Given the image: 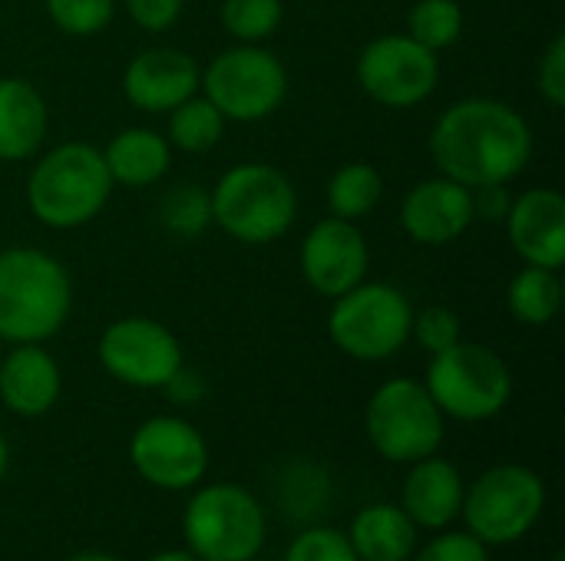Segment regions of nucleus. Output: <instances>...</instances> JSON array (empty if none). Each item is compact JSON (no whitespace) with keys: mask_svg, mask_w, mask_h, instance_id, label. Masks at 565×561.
Masks as SVG:
<instances>
[{"mask_svg":"<svg viewBox=\"0 0 565 561\" xmlns=\"http://www.w3.org/2000/svg\"><path fill=\"white\" fill-rule=\"evenodd\" d=\"M430 155L440 175L467 185H507L533 159L530 122L507 103L470 96L447 106L430 132Z\"/></svg>","mask_w":565,"mask_h":561,"instance_id":"nucleus-1","label":"nucleus"},{"mask_svg":"<svg viewBox=\"0 0 565 561\" xmlns=\"http://www.w3.org/2000/svg\"><path fill=\"white\" fill-rule=\"evenodd\" d=\"M73 304L66 268L40 248L0 251V341L43 344L63 331Z\"/></svg>","mask_w":565,"mask_h":561,"instance_id":"nucleus-2","label":"nucleus"},{"mask_svg":"<svg viewBox=\"0 0 565 561\" xmlns=\"http://www.w3.org/2000/svg\"><path fill=\"white\" fill-rule=\"evenodd\" d=\"M113 192L103 152L89 142H63L50 149L26 179L30 215L56 231L79 228L93 222Z\"/></svg>","mask_w":565,"mask_h":561,"instance_id":"nucleus-3","label":"nucleus"},{"mask_svg":"<svg viewBox=\"0 0 565 561\" xmlns=\"http://www.w3.org/2000/svg\"><path fill=\"white\" fill-rule=\"evenodd\" d=\"M212 222L242 245H268L288 235L298 218L291 179L265 162H242L222 172L209 192Z\"/></svg>","mask_w":565,"mask_h":561,"instance_id":"nucleus-4","label":"nucleus"},{"mask_svg":"<svg viewBox=\"0 0 565 561\" xmlns=\"http://www.w3.org/2000/svg\"><path fill=\"white\" fill-rule=\"evenodd\" d=\"M182 536L185 549L199 561H252L265 546L268 519L248 489L212 483L195 489L185 503Z\"/></svg>","mask_w":565,"mask_h":561,"instance_id":"nucleus-5","label":"nucleus"},{"mask_svg":"<svg viewBox=\"0 0 565 561\" xmlns=\"http://www.w3.org/2000/svg\"><path fill=\"white\" fill-rule=\"evenodd\" d=\"M424 387L444 417L460 423H483L507 410L513 397V374L497 350L457 341L454 347L430 357Z\"/></svg>","mask_w":565,"mask_h":561,"instance_id":"nucleus-6","label":"nucleus"},{"mask_svg":"<svg viewBox=\"0 0 565 561\" xmlns=\"http://www.w3.org/2000/svg\"><path fill=\"white\" fill-rule=\"evenodd\" d=\"M414 308L407 294L387 281L358 284L334 298L328 314V337L354 360L374 364L394 357L411 341Z\"/></svg>","mask_w":565,"mask_h":561,"instance_id":"nucleus-7","label":"nucleus"},{"mask_svg":"<svg viewBox=\"0 0 565 561\" xmlns=\"http://www.w3.org/2000/svg\"><path fill=\"white\" fill-rule=\"evenodd\" d=\"M543 509L546 483L540 473L520 463H500L463 493L460 516L467 519V532L483 546H513L540 522Z\"/></svg>","mask_w":565,"mask_h":561,"instance_id":"nucleus-8","label":"nucleus"},{"mask_svg":"<svg viewBox=\"0 0 565 561\" xmlns=\"http://www.w3.org/2000/svg\"><path fill=\"white\" fill-rule=\"evenodd\" d=\"M371 446L391 463H417L444 443V413L420 380L394 377L374 390L364 413Z\"/></svg>","mask_w":565,"mask_h":561,"instance_id":"nucleus-9","label":"nucleus"},{"mask_svg":"<svg viewBox=\"0 0 565 561\" xmlns=\"http://www.w3.org/2000/svg\"><path fill=\"white\" fill-rule=\"evenodd\" d=\"M199 86L205 89V99L225 116V122H258L285 103L288 69L271 50L258 43H238L222 50L202 69Z\"/></svg>","mask_w":565,"mask_h":561,"instance_id":"nucleus-10","label":"nucleus"},{"mask_svg":"<svg viewBox=\"0 0 565 561\" xmlns=\"http://www.w3.org/2000/svg\"><path fill=\"white\" fill-rule=\"evenodd\" d=\"M358 83L374 103L387 109H411L437 89L440 60L407 33H387L361 50Z\"/></svg>","mask_w":565,"mask_h":561,"instance_id":"nucleus-11","label":"nucleus"},{"mask_svg":"<svg viewBox=\"0 0 565 561\" xmlns=\"http://www.w3.org/2000/svg\"><path fill=\"white\" fill-rule=\"evenodd\" d=\"M103 370L139 390H166V384L182 370V347L175 334L152 317H122L113 321L99 337Z\"/></svg>","mask_w":565,"mask_h":561,"instance_id":"nucleus-12","label":"nucleus"},{"mask_svg":"<svg viewBox=\"0 0 565 561\" xmlns=\"http://www.w3.org/2000/svg\"><path fill=\"white\" fill-rule=\"evenodd\" d=\"M132 470L156 489H195L209 470L205 436L182 417H152L129 440Z\"/></svg>","mask_w":565,"mask_h":561,"instance_id":"nucleus-13","label":"nucleus"},{"mask_svg":"<svg viewBox=\"0 0 565 561\" xmlns=\"http://www.w3.org/2000/svg\"><path fill=\"white\" fill-rule=\"evenodd\" d=\"M367 265L371 251L358 222L328 215L301 241V274L318 294L331 301L358 288L367 274Z\"/></svg>","mask_w":565,"mask_h":561,"instance_id":"nucleus-14","label":"nucleus"},{"mask_svg":"<svg viewBox=\"0 0 565 561\" xmlns=\"http://www.w3.org/2000/svg\"><path fill=\"white\" fill-rule=\"evenodd\" d=\"M477 222L473 212V188L437 175L417 182L401 202V225L404 231L427 248H444L457 241Z\"/></svg>","mask_w":565,"mask_h":561,"instance_id":"nucleus-15","label":"nucleus"},{"mask_svg":"<svg viewBox=\"0 0 565 561\" xmlns=\"http://www.w3.org/2000/svg\"><path fill=\"white\" fill-rule=\"evenodd\" d=\"M199 63L175 46L139 50L122 73V93L142 112H172L179 103L199 93Z\"/></svg>","mask_w":565,"mask_h":561,"instance_id":"nucleus-16","label":"nucleus"},{"mask_svg":"<svg viewBox=\"0 0 565 561\" xmlns=\"http://www.w3.org/2000/svg\"><path fill=\"white\" fill-rule=\"evenodd\" d=\"M507 235L526 265L559 271L565 261V198L556 188H530L510 202Z\"/></svg>","mask_w":565,"mask_h":561,"instance_id":"nucleus-17","label":"nucleus"},{"mask_svg":"<svg viewBox=\"0 0 565 561\" xmlns=\"http://www.w3.org/2000/svg\"><path fill=\"white\" fill-rule=\"evenodd\" d=\"M463 493L467 486H463L460 470L450 460L434 453V456L411 463V473L401 489V509L417 529L440 532L460 519Z\"/></svg>","mask_w":565,"mask_h":561,"instance_id":"nucleus-18","label":"nucleus"},{"mask_svg":"<svg viewBox=\"0 0 565 561\" xmlns=\"http://www.w3.org/2000/svg\"><path fill=\"white\" fill-rule=\"evenodd\" d=\"M63 393V374L50 350L40 344H17L0 364V403L23 417H43Z\"/></svg>","mask_w":565,"mask_h":561,"instance_id":"nucleus-19","label":"nucleus"},{"mask_svg":"<svg viewBox=\"0 0 565 561\" xmlns=\"http://www.w3.org/2000/svg\"><path fill=\"white\" fill-rule=\"evenodd\" d=\"M50 112L33 83L20 76L0 79V162H23L36 155L46 139Z\"/></svg>","mask_w":565,"mask_h":561,"instance_id":"nucleus-20","label":"nucleus"},{"mask_svg":"<svg viewBox=\"0 0 565 561\" xmlns=\"http://www.w3.org/2000/svg\"><path fill=\"white\" fill-rule=\"evenodd\" d=\"M103 152L106 172L113 179V185H126V188H146L156 185L159 179H166L169 165H172V145L166 136H159L156 129H142V126H129L122 132H116Z\"/></svg>","mask_w":565,"mask_h":561,"instance_id":"nucleus-21","label":"nucleus"},{"mask_svg":"<svg viewBox=\"0 0 565 561\" xmlns=\"http://www.w3.org/2000/svg\"><path fill=\"white\" fill-rule=\"evenodd\" d=\"M348 542L358 561H407L417 549V526L401 506L377 503L354 516Z\"/></svg>","mask_w":565,"mask_h":561,"instance_id":"nucleus-22","label":"nucleus"},{"mask_svg":"<svg viewBox=\"0 0 565 561\" xmlns=\"http://www.w3.org/2000/svg\"><path fill=\"white\" fill-rule=\"evenodd\" d=\"M507 304H510V314L520 321V324H530V327H546L559 308H563V281H559V271L553 268H536V265H526L507 288Z\"/></svg>","mask_w":565,"mask_h":561,"instance_id":"nucleus-23","label":"nucleus"},{"mask_svg":"<svg viewBox=\"0 0 565 561\" xmlns=\"http://www.w3.org/2000/svg\"><path fill=\"white\" fill-rule=\"evenodd\" d=\"M384 195V175L371 162H348L328 182V208L334 218L361 222L367 218Z\"/></svg>","mask_w":565,"mask_h":561,"instance_id":"nucleus-24","label":"nucleus"},{"mask_svg":"<svg viewBox=\"0 0 565 561\" xmlns=\"http://www.w3.org/2000/svg\"><path fill=\"white\" fill-rule=\"evenodd\" d=\"M225 136V116L205 99V96H189L169 112V145L182 152H209L222 142Z\"/></svg>","mask_w":565,"mask_h":561,"instance_id":"nucleus-25","label":"nucleus"},{"mask_svg":"<svg viewBox=\"0 0 565 561\" xmlns=\"http://www.w3.org/2000/svg\"><path fill=\"white\" fill-rule=\"evenodd\" d=\"M463 33V10L457 0H417L407 13V36L440 53Z\"/></svg>","mask_w":565,"mask_h":561,"instance_id":"nucleus-26","label":"nucleus"},{"mask_svg":"<svg viewBox=\"0 0 565 561\" xmlns=\"http://www.w3.org/2000/svg\"><path fill=\"white\" fill-rule=\"evenodd\" d=\"M218 17L238 43H262L281 26L285 7L281 0H222Z\"/></svg>","mask_w":565,"mask_h":561,"instance_id":"nucleus-27","label":"nucleus"},{"mask_svg":"<svg viewBox=\"0 0 565 561\" xmlns=\"http://www.w3.org/2000/svg\"><path fill=\"white\" fill-rule=\"evenodd\" d=\"M56 30L70 36H96L116 17V0H46Z\"/></svg>","mask_w":565,"mask_h":561,"instance_id":"nucleus-28","label":"nucleus"},{"mask_svg":"<svg viewBox=\"0 0 565 561\" xmlns=\"http://www.w3.org/2000/svg\"><path fill=\"white\" fill-rule=\"evenodd\" d=\"M209 222H212L209 192H202L199 185H182L162 202V225L179 238L199 235Z\"/></svg>","mask_w":565,"mask_h":561,"instance_id":"nucleus-29","label":"nucleus"},{"mask_svg":"<svg viewBox=\"0 0 565 561\" xmlns=\"http://www.w3.org/2000/svg\"><path fill=\"white\" fill-rule=\"evenodd\" d=\"M463 327H460V314L444 308V304H434V308H424L420 314H414V324H411V337L434 357L447 347H454L460 337Z\"/></svg>","mask_w":565,"mask_h":561,"instance_id":"nucleus-30","label":"nucleus"},{"mask_svg":"<svg viewBox=\"0 0 565 561\" xmlns=\"http://www.w3.org/2000/svg\"><path fill=\"white\" fill-rule=\"evenodd\" d=\"M285 561H358V555L348 542V532L311 526L288 546Z\"/></svg>","mask_w":565,"mask_h":561,"instance_id":"nucleus-31","label":"nucleus"},{"mask_svg":"<svg viewBox=\"0 0 565 561\" xmlns=\"http://www.w3.org/2000/svg\"><path fill=\"white\" fill-rule=\"evenodd\" d=\"M414 561H490V546H483L470 532H444L430 539L424 549H414Z\"/></svg>","mask_w":565,"mask_h":561,"instance_id":"nucleus-32","label":"nucleus"},{"mask_svg":"<svg viewBox=\"0 0 565 561\" xmlns=\"http://www.w3.org/2000/svg\"><path fill=\"white\" fill-rule=\"evenodd\" d=\"M536 86L543 93V99L553 109L565 106V36L556 33L546 46V53L540 56V69H536Z\"/></svg>","mask_w":565,"mask_h":561,"instance_id":"nucleus-33","label":"nucleus"},{"mask_svg":"<svg viewBox=\"0 0 565 561\" xmlns=\"http://www.w3.org/2000/svg\"><path fill=\"white\" fill-rule=\"evenodd\" d=\"M182 7H185V0H126L132 23L149 30V33L169 30L182 17Z\"/></svg>","mask_w":565,"mask_h":561,"instance_id":"nucleus-34","label":"nucleus"},{"mask_svg":"<svg viewBox=\"0 0 565 561\" xmlns=\"http://www.w3.org/2000/svg\"><path fill=\"white\" fill-rule=\"evenodd\" d=\"M149 561H199L189 549H169V552H159V555H152Z\"/></svg>","mask_w":565,"mask_h":561,"instance_id":"nucleus-35","label":"nucleus"},{"mask_svg":"<svg viewBox=\"0 0 565 561\" xmlns=\"http://www.w3.org/2000/svg\"><path fill=\"white\" fill-rule=\"evenodd\" d=\"M66 561H119L116 555H103V552H83V555H73Z\"/></svg>","mask_w":565,"mask_h":561,"instance_id":"nucleus-36","label":"nucleus"},{"mask_svg":"<svg viewBox=\"0 0 565 561\" xmlns=\"http://www.w3.org/2000/svg\"><path fill=\"white\" fill-rule=\"evenodd\" d=\"M7 460H10V453H7V440H3V433H0V479H3V473H7Z\"/></svg>","mask_w":565,"mask_h":561,"instance_id":"nucleus-37","label":"nucleus"}]
</instances>
